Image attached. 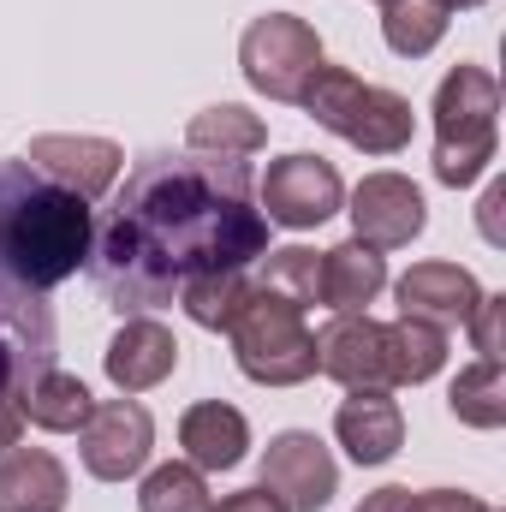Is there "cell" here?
Returning a JSON list of instances; mask_svg holds the SVG:
<instances>
[{"label":"cell","mask_w":506,"mask_h":512,"mask_svg":"<svg viewBox=\"0 0 506 512\" xmlns=\"http://www.w3.org/2000/svg\"><path fill=\"white\" fill-rule=\"evenodd\" d=\"M381 36L399 60H423L447 36V6L441 0H387L381 6Z\"/></svg>","instance_id":"cb8c5ba5"},{"label":"cell","mask_w":506,"mask_h":512,"mask_svg":"<svg viewBox=\"0 0 506 512\" xmlns=\"http://www.w3.org/2000/svg\"><path fill=\"white\" fill-rule=\"evenodd\" d=\"M84 441V471L96 483H126L149 465V447H155V417L137 405V399H102L90 411V423L78 429Z\"/></svg>","instance_id":"30bf717a"},{"label":"cell","mask_w":506,"mask_h":512,"mask_svg":"<svg viewBox=\"0 0 506 512\" xmlns=\"http://www.w3.org/2000/svg\"><path fill=\"white\" fill-rule=\"evenodd\" d=\"M441 6H447V12H453V6H459V12H465V6H483V0H441Z\"/></svg>","instance_id":"836d02e7"},{"label":"cell","mask_w":506,"mask_h":512,"mask_svg":"<svg viewBox=\"0 0 506 512\" xmlns=\"http://www.w3.org/2000/svg\"><path fill=\"white\" fill-rule=\"evenodd\" d=\"M54 346H60V328H54L48 292L0 268V393L24 399V387L42 370H54Z\"/></svg>","instance_id":"52a82bcc"},{"label":"cell","mask_w":506,"mask_h":512,"mask_svg":"<svg viewBox=\"0 0 506 512\" xmlns=\"http://www.w3.org/2000/svg\"><path fill=\"white\" fill-rule=\"evenodd\" d=\"M316 370H322L328 382H340L346 393L393 387L387 382V340H381V322L370 316V310L334 316V322L316 334Z\"/></svg>","instance_id":"5bb4252c"},{"label":"cell","mask_w":506,"mask_h":512,"mask_svg":"<svg viewBox=\"0 0 506 512\" xmlns=\"http://www.w3.org/2000/svg\"><path fill=\"white\" fill-rule=\"evenodd\" d=\"M447 405H453V417L471 423V429H501L506 423V370L477 358L471 370H459V382H453V393H447Z\"/></svg>","instance_id":"d4e9b609"},{"label":"cell","mask_w":506,"mask_h":512,"mask_svg":"<svg viewBox=\"0 0 506 512\" xmlns=\"http://www.w3.org/2000/svg\"><path fill=\"white\" fill-rule=\"evenodd\" d=\"M18 435H24V411H18V399H6V393H0V453H12V447H18Z\"/></svg>","instance_id":"4dcf8cb0"},{"label":"cell","mask_w":506,"mask_h":512,"mask_svg":"<svg viewBox=\"0 0 506 512\" xmlns=\"http://www.w3.org/2000/svg\"><path fill=\"white\" fill-rule=\"evenodd\" d=\"M72 477L48 447L0 453V512H66Z\"/></svg>","instance_id":"e0dca14e"},{"label":"cell","mask_w":506,"mask_h":512,"mask_svg":"<svg viewBox=\"0 0 506 512\" xmlns=\"http://www.w3.org/2000/svg\"><path fill=\"white\" fill-rule=\"evenodd\" d=\"M42 179H54L60 191H72V197H84V203H96L114 179H120V167H126V149L120 143H108V137H30V155H24Z\"/></svg>","instance_id":"7c38bea8"},{"label":"cell","mask_w":506,"mask_h":512,"mask_svg":"<svg viewBox=\"0 0 506 512\" xmlns=\"http://www.w3.org/2000/svg\"><path fill=\"white\" fill-rule=\"evenodd\" d=\"M239 66H245V84L262 90L268 102H298L322 66V36L292 12H262L239 36Z\"/></svg>","instance_id":"8992f818"},{"label":"cell","mask_w":506,"mask_h":512,"mask_svg":"<svg viewBox=\"0 0 506 512\" xmlns=\"http://www.w3.org/2000/svg\"><path fill=\"white\" fill-rule=\"evenodd\" d=\"M387 286V256L370 251L364 239H346L334 251H322V304L334 316H358L370 310Z\"/></svg>","instance_id":"d6986e66"},{"label":"cell","mask_w":506,"mask_h":512,"mask_svg":"<svg viewBox=\"0 0 506 512\" xmlns=\"http://www.w3.org/2000/svg\"><path fill=\"white\" fill-rule=\"evenodd\" d=\"M262 489L286 512H322L340 495V465L310 429H286L262 453Z\"/></svg>","instance_id":"9c48e42d"},{"label":"cell","mask_w":506,"mask_h":512,"mask_svg":"<svg viewBox=\"0 0 506 512\" xmlns=\"http://www.w3.org/2000/svg\"><path fill=\"white\" fill-rule=\"evenodd\" d=\"M298 108H304L322 131H334V137H346L352 149H364V155H399V149H411V131H417V114H411V102H405L399 90L364 84L358 72L328 66V60H322L316 78L304 84Z\"/></svg>","instance_id":"3957f363"},{"label":"cell","mask_w":506,"mask_h":512,"mask_svg":"<svg viewBox=\"0 0 506 512\" xmlns=\"http://www.w3.org/2000/svg\"><path fill=\"white\" fill-rule=\"evenodd\" d=\"M137 512H215V495L197 465H155L137 489Z\"/></svg>","instance_id":"484cf974"},{"label":"cell","mask_w":506,"mask_h":512,"mask_svg":"<svg viewBox=\"0 0 506 512\" xmlns=\"http://www.w3.org/2000/svg\"><path fill=\"white\" fill-rule=\"evenodd\" d=\"M429 209H423V191L405 179V173H370L358 179L352 191V239H364L370 251H399L423 233Z\"/></svg>","instance_id":"8fae6325"},{"label":"cell","mask_w":506,"mask_h":512,"mask_svg":"<svg viewBox=\"0 0 506 512\" xmlns=\"http://www.w3.org/2000/svg\"><path fill=\"white\" fill-rule=\"evenodd\" d=\"M262 143H268V126L239 102H215V108L191 114V126H185V149H197V155H256Z\"/></svg>","instance_id":"7402d4cb"},{"label":"cell","mask_w":506,"mask_h":512,"mask_svg":"<svg viewBox=\"0 0 506 512\" xmlns=\"http://www.w3.org/2000/svg\"><path fill=\"white\" fill-rule=\"evenodd\" d=\"M262 286H274L280 298H292L298 310H310V304H322V256L304 251V245L262 251Z\"/></svg>","instance_id":"4316f807"},{"label":"cell","mask_w":506,"mask_h":512,"mask_svg":"<svg viewBox=\"0 0 506 512\" xmlns=\"http://www.w3.org/2000/svg\"><path fill=\"white\" fill-rule=\"evenodd\" d=\"M411 512H495V507H483L477 495H459V489H423V495H411Z\"/></svg>","instance_id":"f1b7e54d"},{"label":"cell","mask_w":506,"mask_h":512,"mask_svg":"<svg viewBox=\"0 0 506 512\" xmlns=\"http://www.w3.org/2000/svg\"><path fill=\"white\" fill-rule=\"evenodd\" d=\"M358 512H411V489H381V495H370Z\"/></svg>","instance_id":"1f68e13d"},{"label":"cell","mask_w":506,"mask_h":512,"mask_svg":"<svg viewBox=\"0 0 506 512\" xmlns=\"http://www.w3.org/2000/svg\"><path fill=\"white\" fill-rule=\"evenodd\" d=\"M501 203H506V185H489V197H483V233L501 245V227H495V215H501Z\"/></svg>","instance_id":"d6a6232c"},{"label":"cell","mask_w":506,"mask_h":512,"mask_svg":"<svg viewBox=\"0 0 506 512\" xmlns=\"http://www.w3.org/2000/svg\"><path fill=\"white\" fill-rule=\"evenodd\" d=\"M334 435H340V447H346L358 465H387V459L405 447L399 399H387V387H364V393L340 399V411H334Z\"/></svg>","instance_id":"2e32d148"},{"label":"cell","mask_w":506,"mask_h":512,"mask_svg":"<svg viewBox=\"0 0 506 512\" xmlns=\"http://www.w3.org/2000/svg\"><path fill=\"white\" fill-rule=\"evenodd\" d=\"M376 6H387V0H376Z\"/></svg>","instance_id":"e575fe53"},{"label":"cell","mask_w":506,"mask_h":512,"mask_svg":"<svg viewBox=\"0 0 506 512\" xmlns=\"http://www.w3.org/2000/svg\"><path fill=\"white\" fill-rule=\"evenodd\" d=\"M435 179L441 185H477L495 161V120H501V84L483 66H453L435 90Z\"/></svg>","instance_id":"277c9868"},{"label":"cell","mask_w":506,"mask_h":512,"mask_svg":"<svg viewBox=\"0 0 506 512\" xmlns=\"http://www.w3.org/2000/svg\"><path fill=\"white\" fill-rule=\"evenodd\" d=\"M18 411H24V423H36V429H48V435H78V429L90 423L96 399H90V387L78 382V376H66V370H42L36 382L24 387Z\"/></svg>","instance_id":"ffe728a7"},{"label":"cell","mask_w":506,"mask_h":512,"mask_svg":"<svg viewBox=\"0 0 506 512\" xmlns=\"http://www.w3.org/2000/svg\"><path fill=\"white\" fill-rule=\"evenodd\" d=\"M256 197H262V221H268V227L310 233V227H322L328 215H340L346 185H340L334 161H322V155H310V149H292V155L268 161Z\"/></svg>","instance_id":"ba28073f"},{"label":"cell","mask_w":506,"mask_h":512,"mask_svg":"<svg viewBox=\"0 0 506 512\" xmlns=\"http://www.w3.org/2000/svg\"><path fill=\"white\" fill-rule=\"evenodd\" d=\"M102 364H108V382L120 387V393H149V387H161L179 370V340L155 316H126L120 334L108 340Z\"/></svg>","instance_id":"9a60e30c"},{"label":"cell","mask_w":506,"mask_h":512,"mask_svg":"<svg viewBox=\"0 0 506 512\" xmlns=\"http://www.w3.org/2000/svg\"><path fill=\"white\" fill-rule=\"evenodd\" d=\"M96 215L84 197L42 179L30 161H0V268L36 292H54L90 262Z\"/></svg>","instance_id":"7a4b0ae2"},{"label":"cell","mask_w":506,"mask_h":512,"mask_svg":"<svg viewBox=\"0 0 506 512\" xmlns=\"http://www.w3.org/2000/svg\"><path fill=\"white\" fill-rule=\"evenodd\" d=\"M381 340H387V382L393 387H417L429 382L441 364H447V334L429 328V322H381Z\"/></svg>","instance_id":"44dd1931"},{"label":"cell","mask_w":506,"mask_h":512,"mask_svg":"<svg viewBox=\"0 0 506 512\" xmlns=\"http://www.w3.org/2000/svg\"><path fill=\"white\" fill-rule=\"evenodd\" d=\"M245 292H251L245 268H209V274H191V280L179 286V304H185V316H191L197 328L227 334L233 316H239V304H245Z\"/></svg>","instance_id":"603a6c76"},{"label":"cell","mask_w":506,"mask_h":512,"mask_svg":"<svg viewBox=\"0 0 506 512\" xmlns=\"http://www.w3.org/2000/svg\"><path fill=\"white\" fill-rule=\"evenodd\" d=\"M215 512H286V507H280V501H274V495L256 483V489H239V495H227V501H221Z\"/></svg>","instance_id":"f546056e"},{"label":"cell","mask_w":506,"mask_h":512,"mask_svg":"<svg viewBox=\"0 0 506 512\" xmlns=\"http://www.w3.org/2000/svg\"><path fill=\"white\" fill-rule=\"evenodd\" d=\"M471 340H477V352H483V364H501V340H506V298H483L477 310H471Z\"/></svg>","instance_id":"83f0119b"},{"label":"cell","mask_w":506,"mask_h":512,"mask_svg":"<svg viewBox=\"0 0 506 512\" xmlns=\"http://www.w3.org/2000/svg\"><path fill=\"white\" fill-rule=\"evenodd\" d=\"M393 298H399V316L429 322V328L447 334V328H465L471 322V310L483 304V286L459 262H417L411 274H399Z\"/></svg>","instance_id":"4fadbf2b"},{"label":"cell","mask_w":506,"mask_h":512,"mask_svg":"<svg viewBox=\"0 0 506 512\" xmlns=\"http://www.w3.org/2000/svg\"><path fill=\"white\" fill-rule=\"evenodd\" d=\"M227 340H233L239 370L262 387H298L316 376V334H310L304 310L292 298H280L274 286H251L245 292Z\"/></svg>","instance_id":"5b68a950"},{"label":"cell","mask_w":506,"mask_h":512,"mask_svg":"<svg viewBox=\"0 0 506 512\" xmlns=\"http://www.w3.org/2000/svg\"><path fill=\"white\" fill-rule=\"evenodd\" d=\"M179 447L197 471H233L251 447V423H245V411H233L221 399H203L179 417Z\"/></svg>","instance_id":"ac0fdd59"},{"label":"cell","mask_w":506,"mask_h":512,"mask_svg":"<svg viewBox=\"0 0 506 512\" xmlns=\"http://www.w3.org/2000/svg\"><path fill=\"white\" fill-rule=\"evenodd\" d=\"M268 251V221L251 203L245 155L155 149L90 239V274L120 316L173 304L191 274L245 268Z\"/></svg>","instance_id":"6da1fadb"}]
</instances>
